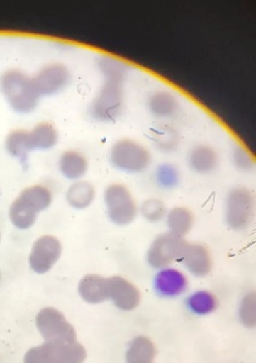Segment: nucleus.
<instances>
[{
    "instance_id": "1",
    "label": "nucleus",
    "mask_w": 256,
    "mask_h": 363,
    "mask_svg": "<svg viewBox=\"0 0 256 363\" xmlns=\"http://www.w3.org/2000/svg\"><path fill=\"white\" fill-rule=\"evenodd\" d=\"M101 72L106 82L91 105V116L101 122H114L122 109V81L126 68L115 59L101 60Z\"/></svg>"
},
{
    "instance_id": "2",
    "label": "nucleus",
    "mask_w": 256,
    "mask_h": 363,
    "mask_svg": "<svg viewBox=\"0 0 256 363\" xmlns=\"http://www.w3.org/2000/svg\"><path fill=\"white\" fill-rule=\"evenodd\" d=\"M0 91L9 106L20 114L33 112L40 97L33 79L16 69L7 70L0 76Z\"/></svg>"
},
{
    "instance_id": "3",
    "label": "nucleus",
    "mask_w": 256,
    "mask_h": 363,
    "mask_svg": "<svg viewBox=\"0 0 256 363\" xmlns=\"http://www.w3.org/2000/svg\"><path fill=\"white\" fill-rule=\"evenodd\" d=\"M87 350L77 342H45L24 354V363H84Z\"/></svg>"
},
{
    "instance_id": "4",
    "label": "nucleus",
    "mask_w": 256,
    "mask_h": 363,
    "mask_svg": "<svg viewBox=\"0 0 256 363\" xmlns=\"http://www.w3.org/2000/svg\"><path fill=\"white\" fill-rule=\"evenodd\" d=\"M111 164L121 172L142 173L151 164V155L140 143L121 140L112 146Z\"/></svg>"
},
{
    "instance_id": "5",
    "label": "nucleus",
    "mask_w": 256,
    "mask_h": 363,
    "mask_svg": "<svg viewBox=\"0 0 256 363\" xmlns=\"http://www.w3.org/2000/svg\"><path fill=\"white\" fill-rule=\"evenodd\" d=\"M105 203L113 223L128 225L136 218L138 207L133 194L124 185H109L105 191Z\"/></svg>"
},
{
    "instance_id": "6",
    "label": "nucleus",
    "mask_w": 256,
    "mask_h": 363,
    "mask_svg": "<svg viewBox=\"0 0 256 363\" xmlns=\"http://www.w3.org/2000/svg\"><path fill=\"white\" fill-rule=\"evenodd\" d=\"M36 327L45 342H76L75 328L67 321L65 315L53 308L46 307L36 316Z\"/></svg>"
},
{
    "instance_id": "7",
    "label": "nucleus",
    "mask_w": 256,
    "mask_h": 363,
    "mask_svg": "<svg viewBox=\"0 0 256 363\" xmlns=\"http://www.w3.org/2000/svg\"><path fill=\"white\" fill-rule=\"evenodd\" d=\"M254 199L246 188H235L226 197V220L233 230L241 231L250 227L253 220Z\"/></svg>"
},
{
    "instance_id": "8",
    "label": "nucleus",
    "mask_w": 256,
    "mask_h": 363,
    "mask_svg": "<svg viewBox=\"0 0 256 363\" xmlns=\"http://www.w3.org/2000/svg\"><path fill=\"white\" fill-rule=\"evenodd\" d=\"M182 237L172 233H162L152 242L148 251V262L154 269H165L178 261L185 245Z\"/></svg>"
},
{
    "instance_id": "9",
    "label": "nucleus",
    "mask_w": 256,
    "mask_h": 363,
    "mask_svg": "<svg viewBox=\"0 0 256 363\" xmlns=\"http://www.w3.org/2000/svg\"><path fill=\"white\" fill-rule=\"evenodd\" d=\"M62 246L57 237L45 235L33 242L29 264L37 274H45L51 270L60 259Z\"/></svg>"
},
{
    "instance_id": "10",
    "label": "nucleus",
    "mask_w": 256,
    "mask_h": 363,
    "mask_svg": "<svg viewBox=\"0 0 256 363\" xmlns=\"http://www.w3.org/2000/svg\"><path fill=\"white\" fill-rule=\"evenodd\" d=\"M70 77L69 69L65 65L52 64L40 69L33 81L40 96H53L69 84Z\"/></svg>"
},
{
    "instance_id": "11",
    "label": "nucleus",
    "mask_w": 256,
    "mask_h": 363,
    "mask_svg": "<svg viewBox=\"0 0 256 363\" xmlns=\"http://www.w3.org/2000/svg\"><path fill=\"white\" fill-rule=\"evenodd\" d=\"M109 299L121 311H133L140 303V292L131 281L120 276H113L108 279Z\"/></svg>"
},
{
    "instance_id": "12",
    "label": "nucleus",
    "mask_w": 256,
    "mask_h": 363,
    "mask_svg": "<svg viewBox=\"0 0 256 363\" xmlns=\"http://www.w3.org/2000/svg\"><path fill=\"white\" fill-rule=\"evenodd\" d=\"M178 261H181L185 268L196 277H205L213 268L211 252L201 244L185 242Z\"/></svg>"
},
{
    "instance_id": "13",
    "label": "nucleus",
    "mask_w": 256,
    "mask_h": 363,
    "mask_svg": "<svg viewBox=\"0 0 256 363\" xmlns=\"http://www.w3.org/2000/svg\"><path fill=\"white\" fill-rule=\"evenodd\" d=\"M154 289L160 297H179L187 291V276L175 268H165L155 275Z\"/></svg>"
},
{
    "instance_id": "14",
    "label": "nucleus",
    "mask_w": 256,
    "mask_h": 363,
    "mask_svg": "<svg viewBox=\"0 0 256 363\" xmlns=\"http://www.w3.org/2000/svg\"><path fill=\"white\" fill-rule=\"evenodd\" d=\"M79 294L88 303H101L109 299L108 279L96 274H89L81 279Z\"/></svg>"
},
{
    "instance_id": "15",
    "label": "nucleus",
    "mask_w": 256,
    "mask_h": 363,
    "mask_svg": "<svg viewBox=\"0 0 256 363\" xmlns=\"http://www.w3.org/2000/svg\"><path fill=\"white\" fill-rule=\"evenodd\" d=\"M191 169L198 174H209L218 166V155L208 145H196L189 153Z\"/></svg>"
},
{
    "instance_id": "16",
    "label": "nucleus",
    "mask_w": 256,
    "mask_h": 363,
    "mask_svg": "<svg viewBox=\"0 0 256 363\" xmlns=\"http://www.w3.org/2000/svg\"><path fill=\"white\" fill-rule=\"evenodd\" d=\"M157 348L151 339L139 336L133 338L128 347L126 361L127 363H154Z\"/></svg>"
},
{
    "instance_id": "17",
    "label": "nucleus",
    "mask_w": 256,
    "mask_h": 363,
    "mask_svg": "<svg viewBox=\"0 0 256 363\" xmlns=\"http://www.w3.org/2000/svg\"><path fill=\"white\" fill-rule=\"evenodd\" d=\"M148 109L157 118H170L175 116L178 109V101L174 94L167 91H157L148 98Z\"/></svg>"
},
{
    "instance_id": "18",
    "label": "nucleus",
    "mask_w": 256,
    "mask_h": 363,
    "mask_svg": "<svg viewBox=\"0 0 256 363\" xmlns=\"http://www.w3.org/2000/svg\"><path fill=\"white\" fill-rule=\"evenodd\" d=\"M59 167L67 179H79L87 173L88 161L79 152L67 151L61 155Z\"/></svg>"
},
{
    "instance_id": "19",
    "label": "nucleus",
    "mask_w": 256,
    "mask_h": 363,
    "mask_svg": "<svg viewBox=\"0 0 256 363\" xmlns=\"http://www.w3.org/2000/svg\"><path fill=\"white\" fill-rule=\"evenodd\" d=\"M193 223H194V216L190 209L185 207H175L167 215L169 233L182 238L190 233Z\"/></svg>"
},
{
    "instance_id": "20",
    "label": "nucleus",
    "mask_w": 256,
    "mask_h": 363,
    "mask_svg": "<svg viewBox=\"0 0 256 363\" xmlns=\"http://www.w3.org/2000/svg\"><path fill=\"white\" fill-rule=\"evenodd\" d=\"M7 152L12 157L27 161L28 155L33 150L30 133L26 130H14L9 133L5 140Z\"/></svg>"
},
{
    "instance_id": "21",
    "label": "nucleus",
    "mask_w": 256,
    "mask_h": 363,
    "mask_svg": "<svg viewBox=\"0 0 256 363\" xmlns=\"http://www.w3.org/2000/svg\"><path fill=\"white\" fill-rule=\"evenodd\" d=\"M37 214L38 213L20 197L14 200V203L9 208L11 221L18 229H21V230H27L29 228L33 227L36 222Z\"/></svg>"
},
{
    "instance_id": "22",
    "label": "nucleus",
    "mask_w": 256,
    "mask_h": 363,
    "mask_svg": "<svg viewBox=\"0 0 256 363\" xmlns=\"http://www.w3.org/2000/svg\"><path fill=\"white\" fill-rule=\"evenodd\" d=\"M94 199V189L88 182H79L70 186L67 200L74 208L83 209L90 206Z\"/></svg>"
},
{
    "instance_id": "23",
    "label": "nucleus",
    "mask_w": 256,
    "mask_h": 363,
    "mask_svg": "<svg viewBox=\"0 0 256 363\" xmlns=\"http://www.w3.org/2000/svg\"><path fill=\"white\" fill-rule=\"evenodd\" d=\"M18 197L29 203L37 213L45 211L52 203L51 191L43 185H33L24 189Z\"/></svg>"
},
{
    "instance_id": "24",
    "label": "nucleus",
    "mask_w": 256,
    "mask_h": 363,
    "mask_svg": "<svg viewBox=\"0 0 256 363\" xmlns=\"http://www.w3.org/2000/svg\"><path fill=\"white\" fill-rule=\"evenodd\" d=\"M187 303L193 314L200 315V316L211 314L216 311L218 306L216 297L208 291L194 292L189 297Z\"/></svg>"
},
{
    "instance_id": "25",
    "label": "nucleus",
    "mask_w": 256,
    "mask_h": 363,
    "mask_svg": "<svg viewBox=\"0 0 256 363\" xmlns=\"http://www.w3.org/2000/svg\"><path fill=\"white\" fill-rule=\"evenodd\" d=\"M33 150H50L57 144V131L51 123L43 122L30 131Z\"/></svg>"
},
{
    "instance_id": "26",
    "label": "nucleus",
    "mask_w": 256,
    "mask_h": 363,
    "mask_svg": "<svg viewBox=\"0 0 256 363\" xmlns=\"http://www.w3.org/2000/svg\"><path fill=\"white\" fill-rule=\"evenodd\" d=\"M239 318L246 328H254L256 324L255 294H248L243 298L239 307Z\"/></svg>"
},
{
    "instance_id": "27",
    "label": "nucleus",
    "mask_w": 256,
    "mask_h": 363,
    "mask_svg": "<svg viewBox=\"0 0 256 363\" xmlns=\"http://www.w3.org/2000/svg\"><path fill=\"white\" fill-rule=\"evenodd\" d=\"M157 183L165 190L174 189L179 183V173L177 168L172 164H163L157 169Z\"/></svg>"
},
{
    "instance_id": "28",
    "label": "nucleus",
    "mask_w": 256,
    "mask_h": 363,
    "mask_svg": "<svg viewBox=\"0 0 256 363\" xmlns=\"http://www.w3.org/2000/svg\"><path fill=\"white\" fill-rule=\"evenodd\" d=\"M154 142L161 151H174L178 145L177 133L170 128H160L154 133Z\"/></svg>"
},
{
    "instance_id": "29",
    "label": "nucleus",
    "mask_w": 256,
    "mask_h": 363,
    "mask_svg": "<svg viewBox=\"0 0 256 363\" xmlns=\"http://www.w3.org/2000/svg\"><path fill=\"white\" fill-rule=\"evenodd\" d=\"M142 214L148 221L159 222L166 215V206L159 199H148L142 205Z\"/></svg>"
},
{
    "instance_id": "30",
    "label": "nucleus",
    "mask_w": 256,
    "mask_h": 363,
    "mask_svg": "<svg viewBox=\"0 0 256 363\" xmlns=\"http://www.w3.org/2000/svg\"><path fill=\"white\" fill-rule=\"evenodd\" d=\"M233 160H235V166L243 170H248L250 167H253V157H250L246 150L241 149V147L235 150Z\"/></svg>"
},
{
    "instance_id": "31",
    "label": "nucleus",
    "mask_w": 256,
    "mask_h": 363,
    "mask_svg": "<svg viewBox=\"0 0 256 363\" xmlns=\"http://www.w3.org/2000/svg\"><path fill=\"white\" fill-rule=\"evenodd\" d=\"M0 240H1V235H0Z\"/></svg>"
}]
</instances>
